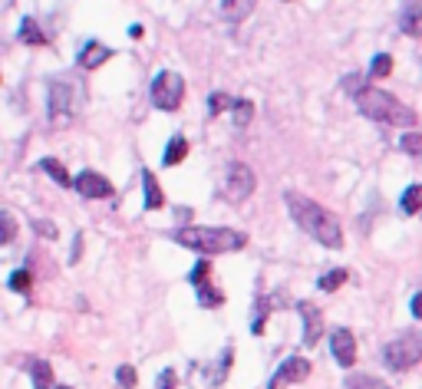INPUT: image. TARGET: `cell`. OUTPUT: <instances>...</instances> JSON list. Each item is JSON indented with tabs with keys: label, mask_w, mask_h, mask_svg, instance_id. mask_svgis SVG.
<instances>
[{
	"label": "cell",
	"mask_w": 422,
	"mask_h": 389,
	"mask_svg": "<svg viewBox=\"0 0 422 389\" xmlns=\"http://www.w3.org/2000/svg\"><path fill=\"white\" fill-rule=\"evenodd\" d=\"M0 221H3V235H0V241H3V244H10V241H14V235H17L14 215H10V211H3V215H0Z\"/></svg>",
	"instance_id": "30"
},
{
	"label": "cell",
	"mask_w": 422,
	"mask_h": 389,
	"mask_svg": "<svg viewBox=\"0 0 422 389\" xmlns=\"http://www.w3.org/2000/svg\"><path fill=\"white\" fill-rule=\"evenodd\" d=\"M254 7H257V0H221V14H225V20H231V23L248 20Z\"/></svg>",
	"instance_id": "14"
},
{
	"label": "cell",
	"mask_w": 422,
	"mask_h": 389,
	"mask_svg": "<svg viewBox=\"0 0 422 389\" xmlns=\"http://www.w3.org/2000/svg\"><path fill=\"white\" fill-rule=\"evenodd\" d=\"M33 228L43 235V238H57L60 231H57V225H50V221H33Z\"/></svg>",
	"instance_id": "33"
},
{
	"label": "cell",
	"mask_w": 422,
	"mask_h": 389,
	"mask_svg": "<svg viewBox=\"0 0 422 389\" xmlns=\"http://www.w3.org/2000/svg\"><path fill=\"white\" fill-rule=\"evenodd\" d=\"M297 310L303 317V346H316L320 333H323V317H320V310H316L310 300H301Z\"/></svg>",
	"instance_id": "11"
},
{
	"label": "cell",
	"mask_w": 422,
	"mask_h": 389,
	"mask_svg": "<svg viewBox=\"0 0 422 389\" xmlns=\"http://www.w3.org/2000/svg\"><path fill=\"white\" fill-rule=\"evenodd\" d=\"M79 255H83V238L76 235V238H73V255H70V264H76V261H79Z\"/></svg>",
	"instance_id": "34"
},
{
	"label": "cell",
	"mask_w": 422,
	"mask_h": 389,
	"mask_svg": "<svg viewBox=\"0 0 422 389\" xmlns=\"http://www.w3.org/2000/svg\"><path fill=\"white\" fill-rule=\"evenodd\" d=\"M360 86H363V76H347V79H343V92H347V96H353V99L363 92Z\"/></svg>",
	"instance_id": "31"
},
{
	"label": "cell",
	"mask_w": 422,
	"mask_h": 389,
	"mask_svg": "<svg viewBox=\"0 0 422 389\" xmlns=\"http://www.w3.org/2000/svg\"><path fill=\"white\" fill-rule=\"evenodd\" d=\"M347 386L350 389H390L383 379H376V376H353Z\"/></svg>",
	"instance_id": "26"
},
{
	"label": "cell",
	"mask_w": 422,
	"mask_h": 389,
	"mask_svg": "<svg viewBox=\"0 0 422 389\" xmlns=\"http://www.w3.org/2000/svg\"><path fill=\"white\" fill-rule=\"evenodd\" d=\"M356 106H360V112L366 119L386 122V126H403V129H409V126H416V119H419L406 103H399L396 96H390V92H383V90H370V86L356 96Z\"/></svg>",
	"instance_id": "3"
},
{
	"label": "cell",
	"mask_w": 422,
	"mask_h": 389,
	"mask_svg": "<svg viewBox=\"0 0 422 389\" xmlns=\"http://www.w3.org/2000/svg\"><path fill=\"white\" fill-rule=\"evenodd\" d=\"M310 376V359L303 357H290L281 363V370L271 376V383H268V389H284L290 386V383H303Z\"/></svg>",
	"instance_id": "8"
},
{
	"label": "cell",
	"mask_w": 422,
	"mask_h": 389,
	"mask_svg": "<svg viewBox=\"0 0 422 389\" xmlns=\"http://www.w3.org/2000/svg\"><path fill=\"white\" fill-rule=\"evenodd\" d=\"M30 373H33V386H37V389H50V386H53V366H50L46 359H33Z\"/></svg>",
	"instance_id": "16"
},
{
	"label": "cell",
	"mask_w": 422,
	"mask_h": 389,
	"mask_svg": "<svg viewBox=\"0 0 422 389\" xmlns=\"http://www.w3.org/2000/svg\"><path fill=\"white\" fill-rule=\"evenodd\" d=\"M73 188L83 194V198H109V194H112V181L106 179V175H99V172L86 168V172H79V179H76Z\"/></svg>",
	"instance_id": "9"
},
{
	"label": "cell",
	"mask_w": 422,
	"mask_h": 389,
	"mask_svg": "<svg viewBox=\"0 0 422 389\" xmlns=\"http://www.w3.org/2000/svg\"><path fill=\"white\" fill-rule=\"evenodd\" d=\"M208 270H211V264L208 261H198L195 268H192V274H188V281L195 287H201V284H208Z\"/></svg>",
	"instance_id": "28"
},
{
	"label": "cell",
	"mask_w": 422,
	"mask_h": 389,
	"mask_svg": "<svg viewBox=\"0 0 422 389\" xmlns=\"http://www.w3.org/2000/svg\"><path fill=\"white\" fill-rule=\"evenodd\" d=\"M172 241L181 244V248H192L198 255H228V251H241L248 244V235L244 231H234V228H179L172 231Z\"/></svg>",
	"instance_id": "2"
},
{
	"label": "cell",
	"mask_w": 422,
	"mask_h": 389,
	"mask_svg": "<svg viewBox=\"0 0 422 389\" xmlns=\"http://www.w3.org/2000/svg\"><path fill=\"white\" fill-rule=\"evenodd\" d=\"M251 116H254V103L238 99V106H234V122H238V126H248V122H251Z\"/></svg>",
	"instance_id": "27"
},
{
	"label": "cell",
	"mask_w": 422,
	"mask_h": 389,
	"mask_svg": "<svg viewBox=\"0 0 422 389\" xmlns=\"http://www.w3.org/2000/svg\"><path fill=\"white\" fill-rule=\"evenodd\" d=\"M284 201H287L290 218H294L314 241H320L323 248H343V228L336 221V215H330L323 205L310 201V198L301 192H287Z\"/></svg>",
	"instance_id": "1"
},
{
	"label": "cell",
	"mask_w": 422,
	"mask_h": 389,
	"mask_svg": "<svg viewBox=\"0 0 422 389\" xmlns=\"http://www.w3.org/2000/svg\"><path fill=\"white\" fill-rule=\"evenodd\" d=\"M175 370H162V376H159V383H155V389H175Z\"/></svg>",
	"instance_id": "32"
},
{
	"label": "cell",
	"mask_w": 422,
	"mask_h": 389,
	"mask_svg": "<svg viewBox=\"0 0 422 389\" xmlns=\"http://www.w3.org/2000/svg\"><path fill=\"white\" fill-rule=\"evenodd\" d=\"M399 30L406 37H422V3H409L399 14Z\"/></svg>",
	"instance_id": "13"
},
{
	"label": "cell",
	"mask_w": 422,
	"mask_h": 389,
	"mask_svg": "<svg viewBox=\"0 0 422 389\" xmlns=\"http://www.w3.org/2000/svg\"><path fill=\"white\" fill-rule=\"evenodd\" d=\"M399 149L412 155V159H422V132H406L399 139Z\"/></svg>",
	"instance_id": "21"
},
{
	"label": "cell",
	"mask_w": 422,
	"mask_h": 389,
	"mask_svg": "<svg viewBox=\"0 0 422 389\" xmlns=\"http://www.w3.org/2000/svg\"><path fill=\"white\" fill-rule=\"evenodd\" d=\"M79 90H83V86H73L70 79L50 83V126L66 129V126L73 122L76 103H79Z\"/></svg>",
	"instance_id": "5"
},
{
	"label": "cell",
	"mask_w": 422,
	"mask_h": 389,
	"mask_svg": "<svg viewBox=\"0 0 422 389\" xmlns=\"http://www.w3.org/2000/svg\"><path fill=\"white\" fill-rule=\"evenodd\" d=\"M399 205H403L406 215H419L422 211V185H409L406 192H403V198H399Z\"/></svg>",
	"instance_id": "18"
},
{
	"label": "cell",
	"mask_w": 422,
	"mask_h": 389,
	"mask_svg": "<svg viewBox=\"0 0 422 389\" xmlns=\"http://www.w3.org/2000/svg\"><path fill=\"white\" fill-rule=\"evenodd\" d=\"M392 73V57L390 53H376L373 57V63H370V76H376V79H383V76Z\"/></svg>",
	"instance_id": "22"
},
{
	"label": "cell",
	"mask_w": 422,
	"mask_h": 389,
	"mask_svg": "<svg viewBox=\"0 0 422 389\" xmlns=\"http://www.w3.org/2000/svg\"><path fill=\"white\" fill-rule=\"evenodd\" d=\"M142 185H145V208H149V211L162 208V205H165V192H162V185H159V179L152 175L149 168L142 172Z\"/></svg>",
	"instance_id": "15"
},
{
	"label": "cell",
	"mask_w": 422,
	"mask_h": 389,
	"mask_svg": "<svg viewBox=\"0 0 422 389\" xmlns=\"http://www.w3.org/2000/svg\"><path fill=\"white\" fill-rule=\"evenodd\" d=\"M185 99V79L175 70H162V73L152 79V103L165 112H175Z\"/></svg>",
	"instance_id": "6"
},
{
	"label": "cell",
	"mask_w": 422,
	"mask_h": 389,
	"mask_svg": "<svg viewBox=\"0 0 422 389\" xmlns=\"http://www.w3.org/2000/svg\"><path fill=\"white\" fill-rule=\"evenodd\" d=\"M330 350H333V359H336L340 366H353V363H356V340H353L350 330H343V327L333 330Z\"/></svg>",
	"instance_id": "10"
},
{
	"label": "cell",
	"mask_w": 422,
	"mask_h": 389,
	"mask_svg": "<svg viewBox=\"0 0 422 389\" xmlns=\"http://www.w3.org/2000/svg\"><path fill=\"white\" fill-rule=\"evenodd\" d=\"M412 317H416V320H422V294H416V297H412Z\"/></svg>",
	"instance_id": "35"
},
{
	"label": "cell",
	"mask_w": 422,
	"mask_h": 389,
	"mask_svg": "<svg viewBox=\"0 0 422 389\" xmlns=\"http://www.w3.org/2000/svg\"><path fill=\"white\" fill-rule=\"evenodd\" d=\"M106 60H112V50L106 43H99V40H86L83 50H79V57H76V63H79L83 70H96V66H103Z\"/></svg>",
	"instance_id": "12"
},
{
	"label": "cell",
	"mask_w": 422,
	"mask_h": 389,
	"mask_svg": "<svg viewBox=\"0 0 422 389\" xmlns=\"http://www.w3.org/2000/svg\"><path fill=\"white\" fill-rule=\"evenodd\" d=\"M185 155H188V139H185V135H175V139L168 142L165 159H162V162H165V165H179V162H185Z\"/></svg>",
	"instance_id": "17"
},
{
	"label": "cell",
	"mask_w": 422,
	"mask_h": 389,
	"mask_svg": "<svg viewBox=\"0 0 422 389\" xmlns=\"http://www.w3.org/2000/svg\"><path fill=\"white\" fill-rule=\"evenodd\" d=\"M340 284H347V270H330V274H323V277H320V290H327V294L336 290Z\"/></svg>",
	"instance_id": "23"
},
{
	"label": "cell",
	"mask_w": 422,
	"mask_h": 389,
	"mask_svg": "<svg viewBox=\"0 0 422 389\" xmlns=\"http://www.w3.org/2000/svg\"><path fill=\"white\" fill-rule=\"evenodd\" d=\"M30 284H33L30 270H14V274H10V290H17V294H27Z\"/></svg>",
	"instance_id": "25"
},
{
	"label": "cell",
	"mask_w": 422,
	"mask_h": 389,
	"mask_svg": "<svg viewBox=\"0 0 422 389\" xmlns=\"http://www.w3.org/2000/svg\"><path fill=\"white\" fill-rule=\"evenodd\" d=\"M57 389H70V386H57Z\"/></svg>",
	"instance_id": "36"
},
{
	"label": "cell",
	"mask_w": 422,
	"mask_h": 389,
	"mask_svg": "<svg viewBox=\"0 0 422 389\" xmlns=\"http://www.w3.org/2000/svg\"><path fill=\"white\" fill-rule=\"evenodd\" d=\"M254 172L248 168L244 162H231L228 165V172H225V194L231 198V201H244L248 194L254 192Z\"/></svg>",
	"instance_id": "7"
},
{
	"label": "cell",
	"mask_w": 422,
	"mask_h": 389,
	"mask_svg": "<svg viewBox=\"0 0 422 389\" xmlns=\"http://www.w3.org/2000/svg\"><path fill=\"white\" fill-rule=\"evenodd\" d=\"M228 106L234 109V106H238V99H231V96H225V92H214V96H208V112H211V116H218V112H221V109H228Z\"/></svg>",
	"instance_id": "24"
},
{
	"label": "cell",
	"mask_w": 422,
	"mask_h": 389,
	"mask_svg": "<svg viewBox=\"0 0 422 389\" xmlns=\"http://www.w3.org/2000/svg\"><path fill=\"white\" fill-rule=\"evenodd\" d=\"M116 379H119L122 389H136V383H139V376L132 366H119V370H116Z\"/></svg>",
	"instance_id": "29"
},
{
	"label": "cell",
	"mask_w": 422,
	"mask_h": 389,
	"mask_svg": "<svg viewBox=\"0 0 422 389\" xmlns=\"http://www.w3.org/2000/svg\"><path fill=\"white\" fill-rule=\"evenodd\" d=\"M20 40H23V43H30V46H43L46 43V37L40 33V27H37V20H30V17L20 23Z\"/></svg>",
	"instance_id": "20"
},
{
	"label": "cell",
	"mask_w": 422,
	"mask_h": 389,
	"mask_svg": "<svg viewBox=\"0 0 422 389\" xmlns=\"http://www.w3.org/2000/svg\"><path fill=\"white\" fill-rule=\"evenodd\" d=\"M419 359H422V330H406V333H399V337L390 340L386 350H383V363H386L390 370H396V373L412 370Z\"/></svg>",
	"instance_id": "4"
},
{
	"label": "cell",
	"mask_w": 422,
	"mask_h": 389,
	"mask_svg": "<svg viewBox=\"0 0 422 389\" xmlns=\"http://www.w3.org/2000/svg\"><path fill=\"white\" fill-rule=\"evenodd\" d=\"M40 168H43V172H46V175H50L53 181H57V185H63V188L76 185V181L70 179V175H66V168H63V165L57 162V159H43V162H40Z\"/></svg>",
	"instance_id": "19"
}]
</instances>
